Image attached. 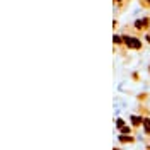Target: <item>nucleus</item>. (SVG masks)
I'll list each match as a JSON object with an SVG mask.
<instances>
[{
    "instance_id": "f257e3e1",
    "label": "nucleus",
    "mask_w": 150,
    "mask_h": 150,
    "mask_svg": "<svg viewBox=\"0 0 150 150\" xmlns=\"http://www.w3.org/2000/svg\"><path fill=\"white\" fill-rule=\"evenodd\" d=\"M123 36V44L128 50H142L143 43L138 39V36H128V34H121Z\"/></svg>"
},
{
    "instance_id": "f03ea898",
    "label": "nucleus",
    "mask_w": 150,
    "mask_h": 150,
    "mask_svg": "<svg viewBox=\"0 0 150 150\" xmlns=\"http://www.w3.org/2000/svg\"><path fill=\"white\" fill-rule=\"evenodd\" d=\"M133 27H135L136 31H140V33L150 29V17L145 16V17H142V19H136V20L133 22Z\"/></svg>"
},
{
    "instance_id": "7ed1b4c3",
    "label": "nucleus",
    "mask_w": 150,
    "mask_h": 150,
    "mask_svg": "<svg viewBox=\"0 0 150 150\" xmlns=\"http://www.w3.org/2000/svg\"><path fill=\"white\" fill-rule=\"evenodd\" d=\"M131 125H133V126H140V125H143V118L133 114V116H131Z\"/></svg>"
},
{
    "instance_id": "20e7f679",
    "label": "nucleus",
    "mask_w": 150,
    "mask_h": 150,
    "mask_svg": "<svg viewBox=\"0 0 150 150\" xmlns=\"http://www.w3.org/2000/svg\"><path fill=\"white\" fill-rule=\"evenodd\" d=\"M119 142H123V143H133L135 138H133L131 135H121V136H119Z\"/></svg>"
},
{
    "instance_id": "39448f33",
    "label": "nucleus",
    "mask_w": 150,
    "mask_h": 150,
    "mask_svg": "<svg viewBox=\"0 0 150 150\" xmlns=\"http://www.w3.org/2000/svg\"><path fill=\"white\" fill-rule=\"evenodd\" d=\"M143 131L145 135H150V118H143Z\"/></svg>"
},
{
    "instance_id": "423d86ee",
    "label": "nucleus",
    "mask_w": 150,
    "mask_h": 150,
    "mask_svg": "<svg viewBox=\"0 0 150 150\" xmlns=\"http://www.w3.org/2000/svg\"><path fill=\"white\" fill-rule=\"evenodd\" d=\"M112 43L118 44V46L123 44V36H121V34H114V36H112Z\"/></svg>"
},
{
    "instance_id": "0eeeda50",
    "label": "nucleus",
    "mask_w": 150,
    "mask_h": 150,
    "mask_svg": "<svg viewBox=\"0 0 150 150\" xmlns=\"http://www.w3.org/2000/svg\"><path fill=\"white\" fill-rule=\"evenodd\" d=\"M119 133H121V135H131V128L130 126H123V128L119 130Z\"/></svg>"
},
{
    "instance_id": "6e6552de",
    "label": "nucleus",
    "mask_w": 150,
    "mask_h": 150,
    "mask_svg": "<svg viewBox=\"0 0 150 150\" xmlns=\"http://www.w3.org/2000/svg\"><path fill=\"white\" fill-rule=\"evenodd\" d=\"M116 126H118V128H119V130H121V128H123V126H125V121H123V119H121V118H119V119H116Z\"/></svg>"
},
{
    "instance_id": "1a4fd4ad",
    "label": "nucleus",
    "mask_w": 150,
    "mask_h": 150,
    "mask_svg": "<svg viewBox=\"0 0 150 150\" xmlns=\"http://www.w3.org/2000/svg\"><path fill=\"white\" fill-rule=\"evenodd\" d=\"M142 3H143V5H149V7H150V0H142Z\"/></svg>"
},
{
    "instance_id": "9d476101",
    "label": "nucleus",
    "mask_w": 150,
    "mask_h": 150,
    "mask_svg": "<svg viewBox=\"0 0 150 150\" xmlns=\"http://www.w3.org/2000/svg\"><path fill=\"white\" fill-rule=\"evenodd\" d=\"M121 2H123V0H114V3H121Z\"/></svg>"
},
{
    "instance_id": "9b49d317",
    "label": "nucleus",
    "mask_w": 150,
    "mask_h": 150,
    "mask_svg": "<svg viewBox=\"0 0 150 150\" xmlns=\"http://www.w3.org/2000/svg\"><path fill=\"white\" fill-rule=\"evenodd\" d=\"M114 150H121V149H114Z\"/></svg>"
},
{
    "instance_id": "f8f14e48",
    "label": "nucleus",
    "mask_w": 150,
    "mask_h": 150,
    "mask_svg": "<svg viewBox=\"0 0 150 150\" xmlns=\"http://www.w3.org/2000/svg\"><path fill=\"white\" fill-rule=\"evenodd\" d=\"M149 72H150V65H149Z\"/></svg>"
}]
</instances>
